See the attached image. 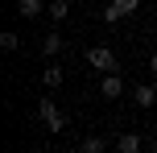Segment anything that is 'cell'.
I'll list each match as a JSON object with an SVG mask.
<instances>
[{"instance_id": "obj_8", "label": "cell", "mask_w": 157, "mask_h": 153, "mask_svg": "<svg viewBox=\"0 0 157 153\" xmlns=\"http://www.w3.org/2000/svg\"><path fill=\"white\" fill-rule=\"evenodd\" d=\"M41 83H46V91H58V87H62V71H58V66H46Z\"/></svg>"}, {"instance_id": "obj_6", "label": "cell", "mask_w": 157, "mask_h": 153, "mask_svg": "<svg viewBox=\"0 0 157 153\" xmlns=\"http://www.w3.org/2000/svg\"><path fill=\"white\" fill-rule=\"evenodd\" d=\"M62 50H66V41H62V37H58V29H54V33H50V37H46V41H41V54H46V58H58V54H62Z\"/></svg>"}, {"instance_id": "obj_9", "label": "cell", "mask_w": 157, "mask_h": 153, "mask_svg": "<svg viewBox=\"0 0 157 153\" xmlns=\"http://www.w3.org/2000/svg\"><path fill=\"white\" fill-rule=\"evenodd\" d=\"M21 17H41V0H17Z\"/></svg>"}, {"instance_id": "obj_3", "label": "cell", "mask_w": 157, "mask_h": 153, "mask_svg": "<svg viewBox=\"0 0 157 153\" xmlns=\"http://www.w3.org/2000/svg\"><path fill=\"white\" fill-rule=\"evenodd\" d=\"M136 8H141V0H112V4L103 8V21L116 25V21H124L128 13H136Z\"/></svg>"}, {"instance_id": "obj_4", "label": "cell", "mask_w": 157, "mask_h": 153, "mask_svg": "<svg viewBox=\"0 0 157 153\" xmlns=\"http://www.w3.org/2000/svg\"><path fill=\"white\" fill-rule=\"evenodd\" d=\"M99 91H103V99H120V95H124V79H120L116 71L103 75V79H99Z\"/></svg>"}, {"instance_id": "obj_2", "label": "cell", "mask_w": 157, "mask_h": 153, "mask_svg": "<svg viewBox=\"0 0 157 153\" xmlns=\"http://www.w3.org/2000/svg\"><path fill=\"white\" fill-rule=\"evenodd\" d=\"M37 116H41V124H46L50 132H62V128H66V116L58 112V104H54L50 95H46V99L37 104Z\"/></svg>"}, {"instance_id": "obj_1", "label": "cell", "mask_w": 157, "mask_h": 153, "mask_svg": "<svg viewBox=\"0 0 157 153\" xmlns=\"http://www.w3.org/2000/svg\"><path fill=\"white\" fill-rule=\"evenodd\" d=\"M87 66L99 71V75H112V71H116V54H112L108 46H91V50H87Z\"/></svg>"}, {"instance_id": "obj_5", "label": "cell", "mask_w": 157, "mask_h": 153, "mask_svg": "<svg viewBox=\"0 0 157 153\" xmlns=\"http://www.w3.org/2000/svg\"><path fill=\"white\" fill-rule=\"evenodd\" d=\"M132 99H136V108H153L157 104V83H141L132 91Z\"/></svg>"}, {"instance_id": "obj_10", "label": "cell", "mask_w": 157, "mask_h": 153, "mask_svg": "<svg viewBox=\"0 0 157 153\" xmlns=\"http://www.w3.org/2000/svg\"><path fill=\"white\" fill-rule=\"evenodd\" d=\"M120 145L132 153V149H141V137H136V132H124V137H120Z\"/></svg>"}, {"instance_id": "obj_11", "label": "cell", "mask_w": 157, "mask_h": 153, "mask_svg": "<svg viewBox=\"0 0 157 153\" xmlns=\"http://www.w3.org/2000/svg\"><path fill=\"white\" fill-rule=\"evenodd\" d=\"M17 46H21V41H17V33H4V37H0V50H8V54H13Z\"/></svg>"}, {"instance_id": "obj_7", "label": "cell", "mask_w": 157, "mask_h": 153, "mask_svg": "<svg viewBox=\"0 0 157 153\" xmlns=\"http://www.w3.org/2000/svg\"><path fill=\"white\" fill-rule=\"evenodd\" d=\"M50 17H54V25L58 21H66V17H71V4H66V0H50V8H46Z\"/></svg>"}, {"instance_id": "obj_12", "label": "cell", "mask_w": 157, "mask_h": 153, "mask_svg": "<svg viewBox=\"0 0 157 153\" xmlns=\"http://www.w3.org/2000/svg\"><path fill=\"white\" fill-rule=\"evenodd\" d=\"M149 71H153V79H157V50H153V58H149Z\"/></svg>"}]
</instances>
